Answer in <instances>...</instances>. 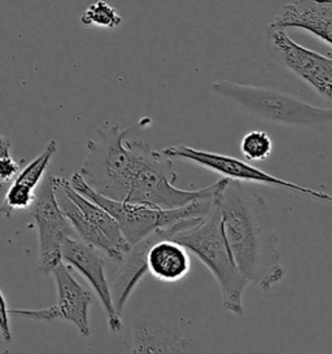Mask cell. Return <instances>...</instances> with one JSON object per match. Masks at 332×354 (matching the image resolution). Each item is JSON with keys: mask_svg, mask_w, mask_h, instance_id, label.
<instances>
[{"mask_svg": "<svg viewBox=\"0 0 332 354\" xmlns=\"http://www.w3.org/2000/svg\"><path fill=\"white\" fill-rule=\"evenodd\" d=\"M228 250L246 281L268 291L284 277L279 238L264 196L230 180L218 195Z\"/></svg>", "mask_w": 332, "mask_h": 354, "instance_id": "6da1fadb", "label": "cell"}, {"mask_svg": "<svg viewBox=\"0 0 332 354\" xmlns=\"http://www.w3.org/2000/svg\"><path fill=\"white\" fill-rule=\"evenodd\" d=\"M152 124L149 117L135 125L121 129L105 122L96 130V138L87 140V156L78 171L96 192L114 200H124L139 164L142 140L126 136Z\"/></svg>", "mask_w": 332, "mask_h": 354, "instance_id": "7a4b0ae2", "label": "cell"}, {"mask_svg": "<svg viewBox=\"0 0 332 354\" xmlns=\"http://www.w3.org/2000/svg\"><path fill=\"white\" fill-rule=\"evenodd\" d=\"M219 192L214 198L212 208L203 218L194 226L178 231L170 239L182 244L207 266L208 270L217 281L225 309L232 314L241 315L244 313L243 295L249 283L240 274L228 250L221 222L218 204Z\"/></svg>", "mask_w": 332, "mask_h": 354, "instance_id": "3957f363", "label": "cell"}, {"mask_svg": "<svg viewBox=\"0 0 332 354\" xmlns=\"http://www.w3.org/2000/svg\"><path fill=\"white\" fill-rule=\"evenodd\" d=\"M176 178L172 158L142 140L139 164L124 201L169 210L210 200L228 183V179L221 178L209 187L191 191L176 187Z\"/></svg>", "mask_w": 332, "mask_h": 354, "instance_id": "277c9868", "label": "cell"}, {"mask_svg": "<svg viewBox=\"0 0 332 354\" xmlns=\"http://www.w3.org/2000/svg\"><path fill=\"white\" fill-rule=\"evenodd\" d=\"M210 90L243 106L249 113L277 125L318 127L331 124V108L309 104L293 95L271 87L217 81L212 84Z\"/></svg>", "mask_w": 332, "mask_h": 354, "instance_id": "5b68a950", "label": "cell"}, {"mask_svg": "<svg viewBox=\"0 0 332 354\" xmlns=\"http://www.w3.org/2000/svg\"><path fill=\"white\" fill-rule=\"evenodd\" d=\"M69 185L84 198L93 200L102 208L105 209L116 219V222L122 231L124 239L127 240L130 245L145 239L148 235L155 232L156 230L173 226L192 217L205 216L209 209L212 208L214 198L217 196L216 195L210 200L196 201L181 208L165 210L151 208L143 204L127 203L124 200L107 198L96 192L93 187H90L78 171L74 173L69 179Z\"/></svg>", "mask_w": 332, "mask_h": 354, "instance_id": "8992f818", "label": "cell"}, {"mask_svg": "<svg viewBox=\"0 0 332 354\" xmlns=\"http://www.w3.org/2000/svg\"><path fill=\"white\" fill-rule=\"evenodd\" d=\"M161 152L165 156L170 157L172 160L176 158V160L192 162L197 167L214 171L228 180L283 188V189L308 196L313 200H317L320 203H326V204L332 203L331 196L326 192H322V191L314 189V188L304 187V186L296 185L290 180L271 176L269 173L261 170L259 167H253L248 162L240 160L238 157L228 156V155L216 153V152L204 151V149H197L194 147L185 146V145L166 147Z\"/></svg>", "mask_w": 332, "mask_h": 354, "instance_id": "52a82bcc", "label": "cell"}, {"mask_svg": "<svg viewBox=\"0 0 332 354\" xmlns=\"http://www.w3.org/2000/svg\"><path fill=\"white\" fill-rule=\"evenodd\" d=\"M29 209L38 230V269L43 274H51L52 270L62 262V240L68 236L77 238L72 225L64 216L56 201L53 176L48 174L42 179L39 186L35 189V198Z\"/></svg>", "mask_w": 332, "mask_h": 354, "instance_id": "ba28073f", "label": "cell"}, {"mask_svg": "<svg viewBox=\"0 0 332 354\" xmlns=\"http://www.w3.org/2000/svg\"><path fill=\"white\" fill-rule=\"evenodd\" d=\"M270 55L326 100L332 97V57L302 47L286 30H266Z\"/></svg>", "mask_w": 332, "mask_h": 354, "instance_id": "9c48e42d", "label": "cell"}, {"mask_svg": "<svg viewBox=\"0 0 332 354\" xmlns=\"http://www.w3.org/2000/svg\"><path fill=\"white\" fill-rule=\"evenodd\" d=\"M62 259L89 281L103 306L109 330L114 333H120L122 330L121 314L116 310L111 284L105 275V265L100 252L78 238L68 236L62 240Z\"/></svg>", "mask_w": 332, "mask_h": 354, "instance_id": "30bf717a", "label": "cell"}, {"mask_svg": "<svg viewBox=\"0 0 332 354\" xmlns=\"http://www.w3.org/2000/svg\"><path fill=\"white\" fill-rule=\"evenodd\" d=\"M270 29H301L332 46V0H293L270 22Z\"/></svg>", "mask_w": 332, "mask_h": 354, "instance_id": "8fae6325", "label": "cell"}, {"mask_svg": "<svg viewBox=\"0 0 332 354\" xmlns=\"http://www.w3.org/2000/svg\"><path fill=\"white\" fill-rule=\"evenodd\" d=\"M51 275L57 290V302L52 305L57 319L72 323L81 336L89 337L91 333L89 319V310L93 302L91 292L75 281L64 261L52 270Z\"/></svg>", "mask_w": 332, "mask_h": 354, "instance_id": "7c38bea8", "label": "cell"}, {"mask_svg": "<svg viewBox=\"0 0 332 354\" xmlns=\"http://www.w3.org/2000/svg\"><path fill=\"white\" fill-rule=\"evenodd\" d=\"M53 186L56 201L64 216L72 225L77 238L91 245L95 250H99L100 253H104L109 260L114 261L116 263H120L124 260V253L83 214L82 210L78 208V205L66 194L65 188L62 186V178L53 176Z\"/></svg>", "mask_w": 332, "mask_h": 354, "instance_id": "4fadbf2b", "label": "cell"}, {"mask_svg": "<svg viewBox=\"0 0 332 354\" xmlns=\"http://www.w3.org/2000/svg\"><path fill=\"white\" fill-rule=\"evenodd\" d=\"M190 349L186 339L154 321H138L133 330V353H183Z\"/></svg>", "mask_w": 332, "mask_h": 354, "instance_id": "5bb4252c", "label": "cell"}, {"mask_svg": "<svg viewBox=\"0 0 332 354\" xmlns=\"http://www.w3.org/2000/svg\"><path fill=\"white\" fill-rule=\"evenodd\" d=\"M62 183L66 194L71 196L73 201L81 209L83 214L93 222V225L103 232L104 235L113 243L114 245L121 250L126 256V253L130 250V244L124 239L122 231L120 229L116 219L99 204H96L93 200L84 198L80 192H77L69 185V180L62 178Z\"/></svg>", "mask_w": 332, "mask_h": 354, "instance_id": "9a60e30c", "label": "cell"}, {"mask_svg": "<svg viewBox=\"0 0 332 354\" xmlns=\"http://www.w3.org/2000/svg\"><path fill=\"white\" fill-rule=\"evenodd\" d=\"M56 152H57V142L56 140L48 142V145L43 149L41 155L35 157L31 162L20 170L17 177L13 179V182H17L35 191L39 186L42 179L44 178V174L50 167V162L56 155Z\"/></svg>", "mask_w": 332, "mask_h": 354, "instance_id": "2e32d148", "label": "cell"}, {"mask_svg": "<svg viewBox=\"0 0 332 354\" xmlns=\"http://www.w3.org/2000/svg\"><path fill=\"white\" fill-rule=\"evenodd\" d=\"M81 22L86 26H100L114 29L121 25L122 17L117 10L104 0L91 3L81 16Z\"/></svg>", "mask_w": 332, "mask_h": 354, "instance_id": "e0dca14e", "label": "cell"}, {"mask_svg": "<svg viewBox=\"0 0 332 354\" xmlns=\"http://www.w3.org/2000/svg\"><path fill=\"white\" fill-rule=\"evenodd\" d=\"M240 151L249 161L261 162L271 156L273 140L266 131L252 130L241 138Z\"/></svg>", "mask_w": 332, "mask_h": 354, "instance_id": "ac0fdd59", "label": "cell"}, {"mask_svg": "<svg viewBox=\"0 0 332 354\" xmlns=\"http://www.w3.org/2000/svg\"><path fill=\"white\" fill-rule=\"evenodd\" d=\"M20 170V164L15 161L10 155L0 157V186L12 183Z\"/></svg>", "mask_w": 332, "mask_h": 354, "instance_id": "d6986e66", "label": "cell"}, {"mask_svg": "<svg viewBox=\"0 0 332 354\" xmlns=\"http://www.w3.org/2000/svg\"><path fill=\"white\" fill-rule=\"evenodd\" d=\"M0 335L4 342L10 343L12 340V333H10V309L7 306L6 297L0 290Z\"/></svg>", "mask_w": 332, "mask_h": 354, "instance_id": "ffe728a7", "label": "cell"}, {"mask_svg": "<svg viewBox=\"0 0 332 354\" xmlns=\"http://www.w3.org/2000/svg\"><path fill=\"white\" fill-rule=\"evenodd\" d=\"M7 155H10V142L7 138L0 136V157Z\"/></svg>", "mask_w": 332, "mask_h": 354, "instance_id": "44dd1931", "label": "cell"}]
</instances>
